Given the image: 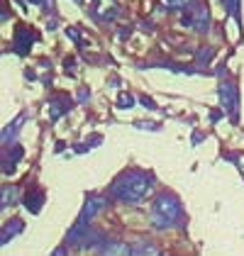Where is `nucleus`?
<instances>
[{
	"instance_id": "nucleus-3",
	"label": "nucleus",
	"mask_w": 244,
	"mask_h": 256,
	"mask_svg": "<svg viewBox=\"0 0 244 256\" xmlns=\"http://www.w3.org/2000/svg\"><path fill=\"white\" fill-rule=\"evenodd\" d=\"M220 96H222V105L227 108V112H237V93H234V86L232 83H222L220 88Z\"/></svg>"
},
{
	"instance_id": "nucleus-9",
	"label": "nucleus",
	"mask_w": 244,
	"mask_h": 256,
	"mask_svg": "<svg viewBox=\"0 0 244 256\" xmlns=\"http://www.w3.org/2000/svg\"><path fill=\"white\" fill-rule=\"evenodd\" d=\"M132 254H156V246H149V244H140L132 249Z\"/></svg>"
},
{
	"instance_id": "nucleus-8",
	"label": "nucleus",
	"mask_w": 244,
	"mask_h": 256,
	"mask_svg": "<svg viewBox=\"0 0 244 256\" xmlns=\"http://www.w3.org/2000/svg\"><path fill=\"white\" fill-rule=\"evenodd\" d=\"M20 230H22L20 222H18V224H8V227H5V232H2V244H8V242H10V236L18 234Z\"/></svg>"
},
{
	"instance_id": "nucleus-4",
	"label": "nucleus",
	"mask_w": 244,
	"mask_h": 256,
	"mask_svg": "<svg viewBox=\"0 0 244 256\" xmlns=\"http://www.w3.org/2000/svg\"><path fill=\"white\" fill-rule=\"evenodd\" d=\"M96 15L102 18V20H112V18H118L115 0H98V5H96Z\"/></svg>"
},
{
	"instance_id": "nucleus-2",
	"label": "nucleus",
	"mask_w": 244,
	"mask_h": 256,
	"mask_svg": "<svg viewBox=\"0 0 244 256\" xmlns=\"http://www.w3.org/2000/svg\"><path fill=\"white\" fill-rule=\"evenodd\" d=\"M178 217H181V205L176 202V198H171V196L156 198V202H154V208H152V222H154L159 230L171 227Z\"/></svg>"
},
{
	"instance_id": "nucleus-10",
	"label": "nucleus",
	"mask_w": 244,
	"mask_h": 256,
	"mask_svg": "<svg viewBox=\"0 0 244 256\" xmlns=\"http://www.w3.org/2000/svg\"><path fill=\"white\" fill-rule=\"evenodd\" d=\"M168 5H174V8H181V5H188L190 0H166Z\"/></svg>"
},
{
	"instance_id": "nucleus-5",
	"label": "nucleus",
	"mask_w": 244,
	"mask_h": 256,
	"mask_svg": "<svg viewBox=\"0 0 244 256\" xmlns=\"http://www.w3.org/2000/svg\"><path fill=\"white\" fill-rule=\"evenodd\" d=\"M102 208H105V200H100V198H93V200H88L86 202V208H83V220H88V217H96L98 212H100Z\"/></svg>"
},
{
	"instance_id": "nucleus-1",
	"label": "nucleus",
	"mask_w": 244,
	"mask_h": 256,
	"mask_svg": "<svg viewBox=\"0 0 244 256\" xmlns=\"http://www.w3.org/2000/svg\"><path fill=\"white\" fill-rule=\"evenodd\" d=\"M152 190V178L144 174H124L122 178H118V183L112 186V198L120 202H140L149 196Z\"/></svg>"
},
{
	"instance_id": "nucleus-11",
	"label": "nucleus",
	"mask_w": 244,
	"mask_h": 256,
	"mask_svg": "<svg viewBox=\"0 0 244 256\" xmlns=\"http://www.w3.org/2000/svg\"><path fill=\"white\" fill-rule=\"evenodd\" d=\"M130 102H134V98H127V96H122V98H120V108H130Z\"/></svg>"
},
{
	"instance_id": "nucleus-7",
	"label": "nucleus",
	"mask_w": 244,
	"mask_h": 256,
	"mask_svg": "<svg viewBox=\"0 0 244 256\" xmlns=\"http://www.w3.org/2000/svg\"><path fill=\"white\" fill-rule=\"evenodd\" d=\"M105 254H132V249L120 242H112V244H105Z\"/></svg>"
},
{
	"instance_id": "nucleus-6",
	"label": "nucleus",
	"mask_w": 244,
	"mask_h": 256,
	"mask_svg": "<svg viewBox=\"0 0 244 256\" xmlns=\"http://www.w3.org/2000/svg\"><path fill=\"white\" fill-rule=\"evenodd\" d=\"M18 198H20V190H18V188H5V190H2V208L15 205Z\"/></svg>"
}]
</instances>
